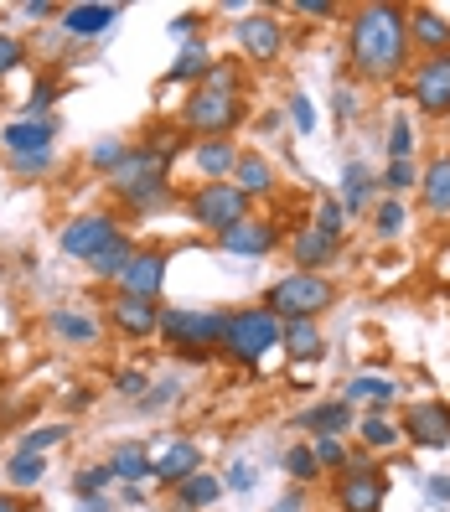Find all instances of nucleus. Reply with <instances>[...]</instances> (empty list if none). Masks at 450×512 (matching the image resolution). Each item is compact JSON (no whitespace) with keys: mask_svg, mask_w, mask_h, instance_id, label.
Instances as JSON below:
<instances>
[{"mask_svg":"<svg viewBox=\"0 0 450 512\" xmlns=\"http://www.w3.org/2000/svg\"><path fill=\"white\" fill-rule=\"evenodd\" d=\"M347 63L357 83H394L409 73V11L373 0L347 16Z\"/></svg>","mask_w":450,"mask_h":512,"instance_id":"1","label":"nucleus"},{"mask_svg":"<svg viewBox=\"0 0 450 512\" xmlns=\"http://www.w3.org/2000/svg\"><path fill=\"white\" fill-rule=\"evenodd\" d=\"M223 316L228 311H213V306H161V337L182 363H207L218 352Z\"/></svg>","mask_w":450,"mask_h":512,"instance_id":"2","label":"nucleus"},{"mask_svg":"<svg viewBox=\"0 0 450 512\" xmlns=\"http://www.w3.org/2000/svg\"><path fill=\"white\" fill-rule=\"evenodd\" d=\"M337 306V280L332 275H311V269H290L285 280L264 290V311L275 321H316L321 311Z\"/></svg>","mask_w":450,"mask_h":512,"instance_id":"3","label":"nucleus"},{"mask_svg":"<svg viewBox=\"0 0 450 512\" xmlns=\"http://www.w3.org/2000/svg\"><path fill=\"white\" fill-rule=\"evenodd\" d=\"M280 347V321L269 316L264 306H249V311H228L223 316V337H218V352H228L233 363L254 368L264 352Z\"/></svg>","mask_w":450,"mask_h":512,"instance_id":"4","label":"nucleus"},{"mask_svg":"<svg viewBox=\"0 0 450 512\" xmlns=\"http://www.w3.org/2000/svg\"><path fill=\"white\" fill-rule=\"evenodd\" d=\"M337 512H383V497H388V471L373 466L368 450H352L347 466L337 471Z\"/></svg>","mask_w":450,"mask_h":512,"instance_id":"5","label":"nucleus"},{"mask_svg":"<svg viewBox=\"0 0 450 512\" xmlns=\"http://www.w3.org/2000/svg\"><path fill=\"white\" fill-rule=\"evenodd\" d=\"M187 213H192V223L197 228H207V233H228L233 223H244L249 218V197L238 192L233 182H202L197 192H192V202H187Z\"/></svg>","mask_w":450,"mask_h":512,"instance_id":"6","label":"nucleus"},{"mask_svg":"<svg viewBox=\"0 0 450 512\" xmlns=\"http://www.w3.org/2000/svg\"><path fill=\"white\" fill-rule=\"evenodd\" d=\"M238 119H244V94H213V88H197V94L182 104V125L197 130L202 140L228 135Z\"/></svg>","mask_w":450,"mask_h":512,"instance_id":"7","label":"nucleus"},{"mask_svg":"<svg viewBox=\"0 0 450 512\" xmlns=\"http://www.w3.org/2000/svg\"><path fill=\"white\" fill-rule=\"evenodd\" d=\"M119 233L125 228H119L114 213H78V218L63 223V233H57V249H63L68 259H78V264H88L94 254H104Z\"/></svg>","mask_w":450,"mask_h":512,"instance_id":"8","label":"nucleus"},{"mask_svg":"<svg viewBox=\"0 0 450 512\" xmlns=\"http://www.w3.org/2000/svg\"><path fill=\"white\" fill-rule=\"evenodd\" d=\"M233 42L249 63H275L285 52V21L275 11H244L233 21Z\"/></svg>","mask_w":450,"mask_h":512,"instance_id":"9","label":"nucleus"},{"mask_svg":"<svg viewBox=\"0 0 450 512\" xmlns=\"http://www.w3.org/2000/svg\"><path fill=\"white\" fill-rule=\"evenodd\" d=\"M409 94H414V109L419 114H430V119H445L450 114V52L419 57L414 73H409Z\"/></svg>","mask_w":450,"mask_h":512,"instance_id":"10","label":"nucleus"},{"mask_svg":"<svg viewBox=\"0 0 450 512\" xmlns=\"http://www.w3.org/2000/svg\"><path fill=\"white\" fill-rule=\"evenodd\" d=\"M404 440L419 450H445L450 445V404L445 399H419L404 409Z\"/></svg>","mask_w":450,"mask_h":512,"instance_id":"11","label":"nucleus"},{"mask_svg":"<svg viewBox=\"0 0 450 512\" xmlns=\"http://www.w3.org/2000/svg\"><path fill=\"white\" fill-rule=\"evenodd\" d=\"M166 269H171L166 249H135V259L125 264V275H119L114 290H119V295H140V300H161Z\"/></svg>","mask_w":450,"mask_h":512,"instance_id":"12","label":"nucleus"},{"mask_svg":"<svg viewBox=\"0 0 450 512\" xmlns=\"http://www.w3.org/2000/svg\"><path fill=\"white\" fill-rule=\"evenodd\" d=\"M218 249L233 254V259H264V254H275L280 249V228L269 223V218H244V223H233L228 233H218Z\"/></svg>","mask_w":450,"mask_h":512,"instance_id":"13","label":"nucleus"},{"mask_svg":"<svg viewBox=\"0 0 450 512\" xmlns=\"http://www.w3.org/2000/svg\"><path fill=\"white\" fill-rule=\"evenodd\" d=\"M192 471H202V445L197 440H166L161 456H150V481H156V487L176 492Z\"/></svg>","mask_w":450,"mask_h":512,"instance_id":"14","label":"nucleus"},{"mask_svg":"<svg viewBox=\"0 0 450 512\" xmlns=\"http://www.w3.org/2000/svg\"><path fill=\"white\" fill-rule=\"evenodd\" d=\"M109 321L125 337H156L161 331V300H140V295H119L109 300Z\"/></svg>","mask_w":450,"mask_h":512,"instance_id":"15","label":"nucleus"},{"mask_svg":"<svg viewBox=\"0 0 450 512\" xmlns=\"http://www.w3.org/2000/svg\"><path fill=\"white\" fill-rule=\"evenodd\" d=\"M47 331L57 342H68V347H99V337H104L99 316L83 311V306H52L47 311Z\"/></svg>","mask_w":450,"mask_h":512,"instance_id":"16","label":"nucleus"},{"mask_svg":"<svg viewBox=\"0 0 450 512\" xmlns=\"http://www.w3.org/2000/svg\"><path fill=\"white\" fill-rule=\"evenodd\" d=\"M52 140H57V125H52V119H11V125H0V150H6V156L52 150Z\"/></svg>","mask_w":450,"mask_h":512,"instance_id":"17","label":"nucleus"},{"mask_svg":"<svg viewBox=\"0 0 450 512\" xmlns=\"http://www.w3.org/2000/svg\"><path fill=\"white\" fill-rule=\"evenodd\" d=\"M280 347L290 363H321L326 331H321V321H280Z\"/></svg>","mask_w":450,"mask_h":512,"instance_id":"18","label":"nucleus"},{"mask_svg":"<svg viewBox=\"0 0 450 512\" xmlns=\"http://www.w3.org/2000/svg\"><path fill=\"white\" fill-rule=\"evenodd\" d=\"M295 425L311 430V435H337V440H342V435L357 425V414H352L347 399H321V404H311V409H300Z\"/></svg>","mask_w":450,"mask_h":512,"instance_id":"19","label":"nucleus"},{"mask_svg":"<svg viewBox=\"0 0 450 512\" xmlns=\"http://www.w3.org/2000/svg\"><path fill=\"white\" fill-rule=\"evenodd\" d=\"M192 166L202 171V182H228L233 166H238V145H233L228 135L197 140V145H192Z\"/></svg>","mask_w":450,"mask_h":512,"instance_id":"20","label":"nucleus"},{"mask_svg":"<svg viewBox=\"0 0 450 512\" xmlns=\"http://www.w3.org/2000/svg\"><path fill=\"white\" fill-rule=\"evenodd\" d=\"M409 47H419L425 57L450 52V21H445L435 6H414V11H409Z\"/></svg>","mask_w":450,"mask_h":512,"instance_id":"21","label":"nucleus"},{"mask_svg":"<svg viewBox=\"0 0 450 512\" xmlns=\"http://www.w3.org/2000/svg\"><path fill=\"white\" fill-rule=\"evenodd\" d=\"M114 21H119V6H109V0H83V6L63 11V32L88 42V37H104Z\"/></svg>","mask_w":450,"mask_h":512,"instance_id":"22","label":"nucleus"},{"mask_svg":"<svg viewBox=\"0 0 450 512\" xmlns=\"http://www.w3.org/2000/svg\"><path fill=\"white\" fill-rule=\"evenodd\" d=\"M228 182L244 192L249 202H254V197H275V166H269L259 150H238V166H233Z\"/></svg>","mask_w":450,"mask_h":512,"instance_id":"23","label":"nucleus"},{"mask_svg":"<svg viewBox=\"0 0 450 512\" xmlns=\"http://www.w3.org/2000/svg\"><path fill=\"white\" fill-rule=\"evenodd\" d=\"M419 202L430 218H450V150L419 171Z\"/></svg>","mask_w":450,"mask_h":512,"instance_id":"24","label":"nucleus"},{"mask_svg":"<svg viewBox=\"0 0 450 512\" xmlns=\"http://www.w3.org/2000/svg\"><path fill=\"white\" fill-rule=\"evenodd\" d=\"M352 430H357V440H363L368 456H388V450H399V445H404V430H399L388 414H378V409H368Z\"/></svg>","mask_w":450,"mask_h":512,"instance_id":"25","label":"nucleus"},{"mask_svg":"<svg viewBox=\"0 0 450 512\" xmlns=\"http://www.w3.org/2000/svg\"><path fill=\"white\" fill-rule=\"evenodd\" d=\"M213 47H207V37H192V42H182V52H176V63L166 68V78L171 83H202L207 73H213Z\"/></svg>","mask_w":450,"mask_h":512,"instance_id":"26","label":"nucleus"},{"mask_svg":"<svg viewBox=\"0 0 450 512\" xmlns=\"http://www.w3.org/2000/svg\"><path fill=\"white\" fill-rule=\"evenodd\" d=\"M337 249H342V244L321 238L316 228H300V233L290 238V259H295V269H311V275H321V269L337 259Z\"/></svg>","mask_w":450,"mask_h":512,"instance_id":"27","label":"nucleus"},{"mask_svg":"<svg viewBox=\"0 0 450 512\" xmlns=\"http://www.w3.org/2000/svg\"><path fill=\"white\" fill-rule=\"evenodd\" d=\"M373 187H378V176H373V166L368 161H347L342 166V213H363V207L373 202Z\"/></svg>","mask_w":450,"mask_h":512,"instance_id":"28","label":"nucleus"},{"mask_svg":"<svg viewBox=\"0 0 450 512\" xmlns=\"http://www.w3.org/2000/svg\"><path fill=\"white\" fill-rule=\"evenodd\" d=\"M347 404H368V409H388V404H394L399 399V383L394 378H383V373H357L352 383H347V394H342Z\"/></svg>","mask_w":450,"mask_h":512,"instance_id":"29","label":"nucleus"},{"mask_svg":"<svg viewBox=\"0 0 450 512\" xmlns=\"http://www.w3.org/2000/svg\"><path fill=\"white\" fill-rule=\"evenodd\" d=\"M223 497V476H213V471H192L187 481H182V487H176V507H187V512H207V507H213Z\"/></svg>","mask_w":450,"mask_h":512,"instance_id":"30","label":"nucleus"},{"mask_svg":"<svg viewBox=\"0 0 450 512\" xmlns=\"http://www.w3.org/2000/svg\"><path fill=\"white\" fill-rule=\"evenodd\" d=\"M109 471H114L119 487H140V481H150V450H145L140 440L119 445L114 456H109Z\"/></svg>","mask_w":450,"mask_h":512,"instance_id":"31","label":"nucleus"},{"mask_svg":"<svg viewBox=\"0 0 450 512\" xmlns=\"http://www.w3.org/2000/svg\"><path fill=\"white\" fill-rule=\"evenodd\" d=\"M130 259H135V244H130V233H119L104 254L88 259V275H94V280H114V285H119V275H125V264H130Z\"/></svg>","mask_w":450,"mask_h":512,"instance_id":"32","label":"nucleus"},{"mask_svg":"<svg viewBox=\"0 0 450 512\" xmlns=\"http://www.w3.org/2000/svg\"><path fill=\"white\" fill-rule=\"evenodd\" d=\"M404 228H409V207H404V197H383V202L373 207V233L383 238V244H394Z\"/></svg>","mask_w":450,"mask_h":512,"instance_id":"33","label":"nucleus"},{"mask_svg":"<svg viewBox=\"0 0 450 512\" xmlns=\"http://www.w3.org/2000/svg\"><path fill=\"white\" fill-rule=\"evenodd\" d=\"M280 466H285V476L295 481L300 492H306V487H316V481H321V466H316V456H311V440H306V445H290L285 456H280Z\"/></svg>","mask_w":450,"mask_h":512,"instance_id":"34","label":"nucleus"},{"mask_svg":"<svg viewBox=\"0 0 450 512\" xmlns=\"http://www.w3.org/2000/svg\"><path fill=\"white\" fill-rule=\"evenodd\" d=\"M6 481H11L16 492L42 487V481H47V456H11L6 461Z\"/></svg>","mask_w":450,"mask_h":512,"instance_id":"35","label":"nucleus"},{"mask_svg":"<svg viewBox=\"0 0 450 512\" xmlns=\"http://www.w3.org/2000/svg\"><path fill=\"white\" fill-rule=\"evenodd\" d=\"M202 88H213V94H244V63L238 57H218L213 73L202 78Z\"/></svg>","mask_w":450,"mask_h":512,"instance_id":"36","label":"nucleus"},{"mask_svg":"<svg viewBox=\"0 0 450 512\" xmlns=\"http://www.w3.org/2000/svg\"><path fill=\"white\" fill-rule=\"evenodd\" d=\"M311 228H316L321 238H332V244H342V238H347V213H342V202H337V197H321Z\"/></svg>","mask_w":450,"mask_h":512,"instance_id":"37","label":"nucleus"},{"mask_svg":"<svg viewBox=\"0 0 450 512\" xmlns=\"http://www.w3.org/2000/svg\"><path fill=\"white\" fill-rule=\"evenodd\" d=\"M73 430L68 425H37L32 435H21V445H16V456H47V450H57Z\"/></svg>","mask_w":450,"mask_h":512,"instance_id":"38","label":"nucleus"},{"mask_svg":"<svg viewBox=\"0 0 450 512\" xmlns=\"http://www.w3.org/2000/svg\"><path fill=\"white\" fill-rule=\"evenodd\" d=\"M311 456H316V466H321V476H326V471H332V476H337V471L347 466V456H352V450H347V445H342L337 435H311Z\"/></svg>","mask_w":450,"mask_h":512,"instance_id":"39","label":"nucleus"},{"mask_svg":"<svg viewBox=\"0 0 450 512\" xmlns=\"http://www.w3.org/2000/svg\"><path fill=\"white\" fill-rule=\"evenodd\" d=\"M176 399H182V378H156L135 409H140V414H161V409H171Z\"/></svg>","mask_w":450,"mask_h":512,"instance_id":"40","label":"nucleus"},{"mask_svg":"<svg viewBox=\"0 0 450 512\" xmlns=\"http://www.w3.org/2000/svg\"><path fill=\"white\" fill-rule=\"evenodd\" d=\"M125 140H119V135H104V140H94V145H88V166H94V171H104V176H114V166L119 161H125Z\"/></svg>","mask_w":450,"mask_h":512,"instance_id":"41","label":"nucleus"},{"mask_svg":"<svg viewBox=\"0 0 450 512\" xmlns=\"http://www.w3.org/2000/svg\"><path fill=\"white\" fill-rule=\"evenodd\" d=\"M378 187H388V197H404L419 187V166L414 161H388L383 176H378Z\"/></svg>","mask_w":450,"mask_h":512,"instance_id":"42","label":"nucleus"},{"mask_svg":"<svg viewBox=\"0 0 450 512\" xmlns=\"http://www.w3.org/2000/svg\"><path fill=\"white\" fill-rule=\"evenodd\" d=\"M388 161H414V119L409 114H394V125H388Z\"/></svg>","mask_w":450,"mask_h":512,"instance_id":"43","label":"nucleus"},{"mask_svg":"<svg viewBox=\"0 0 450 512\" xmlns=\"http://www.w3.org/2000/svg\"><path fill=\"white\" fill-rule=\"evenodd\" d=\"M109 487H114L109 461H104V466H83V471L73 476V497H104Z\"/></svg>","mask_w":450,"mask_h":512,"instance_id":"44","label":"nucleus"},{"mask_svg":"<svg viewBox=\"0 0 450 512\" xmlns=\"http://www.w3.org/2000/svg\"><path fill=\"white\" fill-rule=\"evenodd\" d=\"M254 487H259V466L238 456V461L223 471V492H254Z\"/></svg>","mask_w":450,"mask_h":512,"instance_id":"45","label":"nucleus"},{"mask_svg":"<svg viewBox=\"0 0 450 512\" xmlns=\"http://www.w3.org/2000/svg\"><path fill=\"white\" fill-rule=\"evenodd\" d=\"M16 176H47L57 166V150H32V156H6Z\"/></svg>","mask_w":450,"mask_h":512,"instance_id":"46","label":"nucleus"},{"mask_svg":"<svg viewBox=\"0 0 450 512\" xmlns=\"http://www.w3.org/2000/svg\"><path fill=\"white\" fill-rule=\"evenodd\" d=\"M145 388H150V378H145L140 368H125V373H114V394H119V399L140 404V399H145Z\"/></svg>","mask_w":450,"mask_h":512,"instance_id":"47","label":"nucleus"},{"mask_svg":"<svg viewBox=\"0 0 450 512\" xmlns=\"http://www.w3.org/2000/svg\"><path fill=\"white\" fill-rule=\"evenodd\" d=\"M52 99H57V83L52 78H37V88H32V99H26V114L21 119H47Z\"/></svg>","mask_w":450,"mask_h":512,"instance_id":"48","label":"nucleus"},{"mask_svg":"<svg viewBox=\"0 0 450 512\" xmlns=\"http://www.w3.org/2000/svg\"><path fill=\"white\" fill-rule=\"evenodd\" d=\"M285 114H290V125H295L300 135H311V130H316V104H311L306 94H290Z\"/></svg>","mask_w":450,"mask_h":512,"instance_id":"49","label":"nucleus"},{"mask_svg":"<svg viewBox=\"0 0 450 512\" xmlns=\"http://www.w3.org/2000/svg\"><path fill=\"white\" fill-rule=\"evenodd\" d=\"M21 63H26V47L11 32H0V73H16Z\"/></svg>","mask_w":450,"mask_h":512,"instance_id":"50","label":"nucleus"},{"mask_svg":"<svg viewBox=\"0 0 450 512\" xmlns=\"http://www.w3.org/2000/svg\"><path fill=\"white\" fill-rule=\"evenodd\" d=\"M171 32H176V37H182V42H192V37L202 32V16H197V11H182V16H176V21H171Z\"/></svg>","mask_w":450,"mask_h":512,"instance_id":"51","label":"nucleus"},{"mask_svg":"<svg viewBox=\"0 0 450 512\" xmlns=\"http://www.w3.org/2000/svg\"><path fill=\"white\" fill-rule=\"evenodd\" d=\"M295 16H337V0H295Z\"/></svg>","mask_w":450,"mask_h":512,"instance_id":"52","label":"nucleus"},{"mask_svg":"<svg viewBox=\"0 0 450 512\" xmlns=\"http://www.w3.org/2000/svg\"><path fill=\"white\" fill-rule=\"evenodd\" d=\"M425 492H430V502H450V471L425 476Z\"/></svg>","mask_w":450,"mask_h":512,"instance_id":"53","label":"nucleus"},{"mask_svg":"<svg viewBox=\"0 0 450 512\" xmlns=\"http://www.w3.org/2000/svg\"><path fill=\"white\" fill-rule=\"evenodd\" d=\"M357 109H363L357 104V88H337V119H352Z\"/></svg>","mask_w":450,"mask_h":512,"instance_id":"54","label":"nucleus"},{"mask_svg":"<svg viewBox=\"0 0 450 512\" xmlns=\"http://www.w3.org/2000/svg\"><path fill=\"white\" fill-rule=\"evenodd\" d=\"M26 16H32V21H52V16H63V11H57L52 6V0H26V6H21Z\"/></svg>","mask_w":450,"mask_h":512,"instance_id":"55","label":"nucleus"},{"mask_svg":"<svg viewBox=\"0 0 450 512\" xmlns=\"http://www.w3.org/2000/svg\"><path fill=\"white\" fill-rule=\"evenodd\" d=\"M269 512H306V492H300V487H295V492H285V497H280L275 507H269Z\"/></svg>","mask_w":450,"mask_h":512,"instance_id":"56","label":"nucleus"},{"mask_svg":"<svg viewBox=\"0 0 450 512\" xmlns=\"http://www.w3.org/2000/svg\"><path fill=\"white\" fill-rule=\"evenodd\" d=\"M94 404V394H88V388H68V409H88Z\"/></svg>","mask_w":450,"mask_h":512,"instance_id":"57","label":"nucleus"},{"mask_svg":"<svg viewBox=\"0 0 450 512\" xmlns=\"http://www.w3.org/2000/svg\"><path fill=\"white\" fill-rule=\"evenodd\" d=\"M78 512H109L104 497H78Z\"/></svg>","mask_w":450,"mask_h":512,"instance_id":"58","label":"nucleus"},{"mask_svg":"<svg viewBox=\"0 0 450 512\" xmlns=\"http://www.w3.org/2000/svg\"><path fill=\"white\" fill-rule=\"evenodd\" d=\"M0 512H21V502H16L11 492H0Z\"/></svg>","mask_w":450,"mask_h":512,"instance_id":"59","label":"nucleus"},{"mask_svg":"<svg viewBox=\"0 0 450 512\" xmlns=\"http://www.w3.org/2000/svg\"><path fill=\"white\" fill-rule=\"evenodd\" d=\"M176 512H187V507H176Z\"/></svg>","mask_w":450,"mask_h":512,"instance_id":"60","label":"nucleus"},{"mask_svg":"<svg viewBox=\"0 0 450 512\" xmlns=\"http://www.w3.org/2000/svg\"><path fill=\"white\" fill-rule=\"evenodd\" d=\"M21 512H32V507H21Z\"/></svg>","mask_w":450,"mask_h":512,"instance_id":"61","label":"nucleus"}]
</instances>
